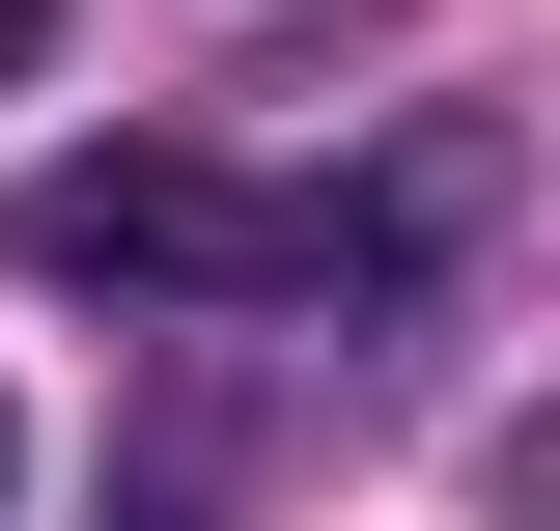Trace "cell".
Instances as JSON below:
<instances>
[{
	"mask_svg": "<svg viewBox=\"0 0 560 531\" xmlns=\"http://www.w3.org/2000/svg\"><path fill=\"white\" fill-rule=\"evenodd\" d=\"M477 224V140H420L393 197H224V168H28V252L57 280H197V308H308V280H420Z\"/></svg>",
	"mask_w": 560,
	"mask_h": 531,
	"instance_id": "cell-1",
	"label": "cell"
},
{
	"mask_svg": "<svg viewBox=\"0 0 560 531\" xmlns=\"http://www.w3.org/2000/svg\"><path fill=\"white\" fill-rule=\"evenodd\" d=\"M28 57H57V0H0V84H28Z\"/></svg>",
	"mask_w": 560,
	"mask_h": 531,
	"instance_id": "cell-2",
	"label": "cell"
}]
</instances>
